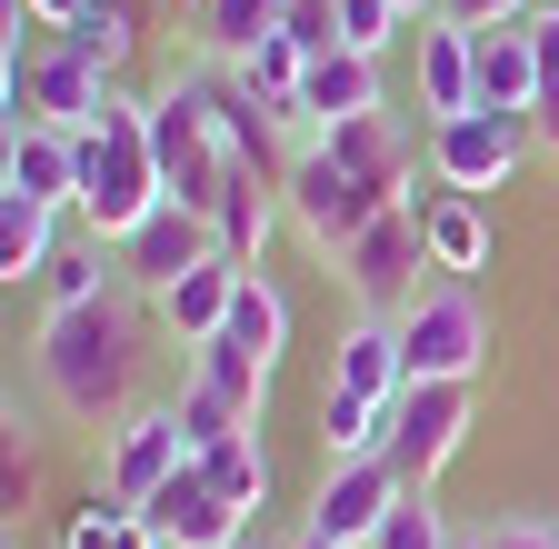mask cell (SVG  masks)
<instances>
[{
	"label": "cell",
	"instance_id": "cell-3",
	"mask_svg": "<svg viewBox=\"0 0 559 549\" xmlns=\"http://www.w3.org/2000/svg\"><path fill=\"white\" fill-rule=\"evenodd\" d=\"M280 211H290V230H300L320 260H340L380 211H400V190H380V180H360V170H340V160L310 141V151H290V170H280Z\"/></svg>",
	"mask_w": 559,
	"mask_h": 549
},
{
	"label": "cell",
	"instance_id": "cell-6",
	"mask_svg": "<svg viewBox=\"0 0 559 549\" xmlns=\"http://www.w3.org/2000/svg\"><path fill=\"white\" fill-rule=\"evenodd\" d=\"M400 350H409V380H479L489 370V320L469 300V281H430L409 310H400Z\"/></svg>",
	"mask_w": 559,
	"mask_h": 549
},
{
	"label": "cell",
	"instance_id": "cell-22",
	"mask_svg": "<svg viewBox=\"0 0 559 549\" xmlns=\"http://www.w3.org/2000/svg\"><path fill=\"white\" fill-rule=\"evenodd\" d=\"M221 339H240L260 370H280V350H290V300L270 290V270H240V300H230V330Z\"/></svg>",
	"mask_w": 559,
	"mask_h": 549
},
{
	"label": "cell",
	"instance_id": "cell-32",
	"mask_svg": "<svg viewBox=\"0 0 559 549\" xmlns=\"http://www.w3.org/2000/svg\"><path fill=\"white\" fill-rule=\"evenodd\" d=\"M370 549H460V529H450V520L430 510V490H409V500L390 510V529H380Z\"/></svg>",
	"mask_w": 559,
	"mask_h": 549
},
{
	"label": "cell",
	"instance_id": "cell-24",
	"mask_svg": "<svg viewBox=\"0 0 559 549\" xmlns=\"http://www.w3.org/2000/svg\"><path fill=\"white\" fill-rule=\"evenodd\" d=\"M280 11H290V0H200V50L210 60H250L280 31Z\"/></svg>",
	"mask_w": 559,
	"mask_h": 549
},
{
	"label": "cell",
	"instance_id": "cell-26",
	"mask_svg": "<svg viewBox=\"0 0 559 549\" xmlns=\"http://www.w3.org/2000/svg\"><path fill=\"white\" fill-rule=\"evenodd\" d=\"M200 469H210V490H221L240 520L270 500V450H260V430H240V440H221V450H200Z\"/></svg>",
	"mask_w": 559,
	"mask_h": 549
},
{
	"label": "cell",
	"instance_id": "cell-34",
	"mask_svg": "<svg viewBox=\"0 0 559 549\" xmlns=\"http://www.w3.org/2000/svg\"><path fill=\"white\" fill-rule=\"evenodd\" d=\"M280 31H290L310 60H320V50H340V11H330V0H290V11H280Z\"/></svg>",
	"mask_w": 559,
	"mask_h": 549
},
{
	"label": "cell",
	"instance_id": "cell-12",
	"mask_svg": "<svg viewBox=\"0 0 559 549\" xmlns=\"http://www.w3.org/2000/svg\"><path fill=\"white\" fill-rule=\"evenodd\" d=\"M210 250H221V230H210V211H180V200H160V211L151 220H140L110 260H120V281L140 290V300H160L170 281H180V270H200Z\"/></svg>",
	"mask_w": 559,
	"mask_h": 549
},
{
	"label": "cell",
	"instance_id": "cell-38",
	"mask_svg": "<svg viewBox=\"0 0 559 549\" xmlns=\"http://www.w3.org/2000/svg\"><path fill=\"white\" fill-rule=\"evenodd\" d=\"M400 21H440V0H400Z\"/></svg>",
	"mask_w": 559,
	"mask_h": 549
},
{
	"label": "cell",
	"instance_id": "cell-42",
	"mask_svg": "<svg viewBox=\"0 0 559 549\" xmlns=\"http://www.w3.org/2000/svg\"><path fill=\"white\" fill-rule=\"evenodd\" d=\"M190 11H200V0H190Z\"/></svg>",
	"mask_w": 559,
	"mask_h": 549
},
{
	"label": "cell",
	"instance_id": "cell-29",
	"mask_svg": "<svg viewBox=\"0 0 559 549\" xmlns=\"http://www.w3.org/2000/svg\"><path fill=\"white\" fill-rule=\"evenodd\" d=\"M110 290H120V270L100 260V240H70L50 260V310H81V300H110Z\"/></svg>",
	"mask_w": 559,
	"mask_h": 549
},
{
	"label": "cell",
	"instance_id": "cell-11",
	"mask_svg": "<svg viewBox=\"0 0 559 549\" xmlns=\"http://www.w3.org/2000/svg\"><path fill=\"white\" fill-rule=\"evenodd\" d=\"M170 469H190V430H180V409H130V420H110V450H100V490L110 500H151Z\"/></svg>",
	"mask_w": 559,
	"mask_h": 549
},
{
	"label": "cell",
	"instance_id": "cell-36",
	"mask_svg": "<svg viewBox=\"0 0 559 549\" xmlns=\"http://www.w3.org/2000/svg\"><path fill=\"white\" fill-rule=\"evenodd\" d=\"M479 549H559V539H549V520H489Z\"/></svg>",
	"mask_w": 559,
	"mask_h": 549
},
{
	"label": "cell",
	"instance_id": "cell-27",
	"mask_svg": "<svg viewBox=\"0 0 559 549\" xmlns=\"http://www.w3.org/2000/svg\"><path fill=\"white\" fill-rule=\"evenodd\" d=\"M60 549H170V539H160L151 520H140L130 500H110V490H100L91 510H70V529H60Z\"/></svg>",
	"mask_w": 559,
	"mask_h": 549
},
{
	"label": "cell",
	"instance_id": "cell-1",
	"mask_svg": "<svg viewBox=\"0 0 559 549\" xmlns=\"http://www.w3.org/2000/svg\"><path fill=\"white\" fill-rule=\"evenodd\" d=\"M130 380H140V300H130V281L110 300L50 310V330H40V390L70 409V420H130Z\"/></svg>",
	"mask_w": 559,
	"mask_h": 549
},
{
	"label": "cell",
	"instance_id": "cell-30",
	"mask_svg": "<svg viewBox=\"0 0 559 549\" xmlns=\"http://www.w3.org/2000/svg\"><path fill=\"white\" fill-rule=\"evenodd\" d=\"M530 40H539V100H530V130H539V151H559V0H549V11H530Z\"/></svg>",
	"mask_w": 559,
	"mask_h": 549
},
{
	"label": "cell",
	"instance_id": "cell-37",
	"mask_svg": "<svg viewBox=\"0 0 559 549\" xmlns=\"http://www.w3.org/2000/svg\"><path fill=\"white\" fill-rule=\"evenodd\" d=\"M11 11H31L40 31H70V21H81V11H91V0H11Z\"/></svg>",
	"mask_w": 559,
	"mask_h": 549
},
{
	"label": "cell",
	"instance_id": "cell-7",
	"mask_svg": "<svg viewBox=\"0 0 559 549\" xmlns=\"http://www.w3.org/2000/svg\"><path fill=\"white\" fill-rule=\"evenodd\" d=\"M340 281H349V300H360V310H380V320H400L419 290H430V281H419V270H430V240H419V211H409V200H400V211H380L360 240H349L340 260Z\"/></svg>",
	"mask_w": 559,
	"mask_h": 549
},
{
	"label": "cell",
	"instance_id": "cell-10",
	"mask_svg": "<svg viewBox=\"0 0 559 549\" xmlns=\"http://www.w3.org/2000/svg\"><path fill=\"white\" fill-rule=\"evenodd\" d=\"M360 110H390L380 100V60H360V50H320L310 60V81H300V100L290 110H270L280 120V141H320V130H340V120H360Z\"/></svg>",
	"mask_w": 559,
	"mask_h": 549
},
{
	"label": "cell",
	"instance_id": "cell-15",
	"mask_svg": "<svg viewBox=\"0 0 559 549\" xmlns=\"http://www.w3.org/2000/svg\"><path fill=\"white\" fill-rule=\"evenodd\" d=\"M409 211H419V240H430V270L440 281H469V270H489V200L469 190H409Z\"/></svg>",
	"mask_w": 559,
	"mask_h": 549
},
{
	"label": "cell",
	"instance_id": "cell-20",
	"mask_svg": "<svg viewBox=\"0 0 559 549\" xmlns=\"http://www.w3.org/2000/svg\"><path fill=\"white\" fill-rule=\"evenodd\" d=\"M60 220H70V211H50V200L0 190V281H50V260L70 250Z\"/></svg>",
	"mask_w": 559,
	"mask_h": 549
},
{
	"label": "cell",
	"instance_id": "cell-28",
	"mask_svg": "<svg viewBox=\"0 0 559 549\" xmlns=\"http://www.w3.org/2000/svg\"><path fill=\"white\" fill-rule=\"evenodd\" d=\"M50 40H60V50H81L91 71L120 81V60H130V0H91V11L70 21V31H50Z\"/></svg>",
	"mask_w": 559,
	"mask_h": 549
},
{
	"label": "cell",
	"instance_id": "cell-4",
	"mask_svg": "<svg viewBox=\"0 0 559 549\" xmlns=\"http://www.w3.org/2000/svg\"><path fill=\"white\" fill-rule=\"evenodd\" d=\"M151 151H160V180H170L180 211H221L230 151H221V130H210V91H200V71L170 81V91L151 100Z\"/></svg>",
	"mask_w": 559,
	"mask_h": 549
},
{
	"label": "cell",
	"instance_id": "cell-25",
	"mask_svg": "<svg viewBox=\"0 0 559 549\" xmlns=\"http://www.w3.org/2000/svg\"><path fill=\"white\" fill-rule=\"evenodd\" d=\"M320 450H330V460L390 450V409H380V399H349V390H320Z\"/></svg>",
	"mask_w": 559,
	"mask_h": 549
},
{
	"label": "cell",
	"instance_id": "cell-39",
	"mask_svg": "<svg viewBox=\"0 0 559 549\" xmlns=\"http://www.w3.org/2000/svg\"><path fill=\"white\" fill-rule=\"evenodd\" d=\"M290 549H340V539H320V529H300V539H290Z\"/></svg>",
	"mask_w": 559,
	"mask_h": 549
},
{
	"label": "cell",
	"instance_id": "cell-35",
	"mask_svg": "<svg viewBox=\"0 0 559 549\" xmlns=\"http://www.w3.org/2000/svg\"><path fill=\"white\" fill-rule=\"evenodd\" d=\"M440 21H460V31H500V21H530V0H440Z\"/></svg>",
	"mask_w": 559,
	"mask_h": 549
},
{
	"label": "cell",
	"instance_id": "cell-14",
	"mask_svg": "<svg viewBox=\"0 0 559 549\" xmlns=\"http://www.w3.org/2000/svg\"><path fill=\"white\" fill-rule=\"evenodd\" d=\"M240 270H250V260L210 250L200 270H180V281H170V290L151 300V320H160V330L180 339V350H200V339H221V330H230V300H240Z\"/></svg>",
	"mask_w": 559,
	"mask_h": 549
},
{
	"label": "cell",
	"instance_id": "cell-21",
	"mask_svg": "<svg viewBox=\"0 0 559 549\" xmlns=\"http://www.w3.org/2000/svg\"><path fill=\"white\" fill-rule=\"evenodd\" d=\"M280 220H290V211L260 190V170H230V180H221V211H210V230H221V250H230V260H250V270H260V250H270V230H280Z\"/></svg>",
	"mask_w": 559,
	"mask_h": 549
},
{
	"label": "cell",
	"instance_id": "cell-41",
	"mask_svg": "<svg viewBox=\"0 0 559 549\" xmlns=\"http://www.w3.org/2000/svg\"><path fill=\"white\" fill-rule=\"evenodd\" d=\"M240 549H260V539H240Z\"/></svg>",
	"mask_w": 559,
	"mask_h": 549
},
{
	"label": "cell",
	"instance_id": "cell-40",
	"mask_svg": "<svg viewBox=\"0 0 559 549\" xmlns=\"http://www.w3.org/2000/svg\"><path fill=\"white\" fill-rule=\"evenodd\" d=\"M549 539H559V520H549Z\"/></svg>",
	"mask_w": 559,
	"mask_h": 549
},
{
	"label": "cell",
	"instance_id": "cell-13",
	"mask_svg": "<svg viewBox=\"0 0 559 549\" xmlns=\"http://www.w3.org/2000/svg\"><path fill=\"white\" fill-rule=\"evenodd\" d=\"M140 520H151L170 549H240V539H250V520H240L221 490H210V469H200V460H190V469H170L160 490L140 500Z\"/></svg>",
	"mask_w": 559,
	"mask_h": 549
},
{
	"label": "cell",
	"instance_id": "cell-23",
	"mask_svg": "<svg viewBox=\"0 0 559 549\" xmlns=\"http://www.w3.org/2000/svg\"><path fill=\"white\" fill-rule=\"evenodd\" d=\"M190 380H200V390H221L240 420L260 430V409H270V370L240 350V339H200V350H190Z\"/></svg>",
	"mask_w": 559,
	"mask_h": 549
},
{
	"label": "cell",
	"instance_id": "cell-9",
	"mask_svg": "<svg viewBox=\"0 0 559 549\" xmlns=\"http://www.w3.org/2000/svg\"><path fill=\"white\" fill-rule=\"evenodd\" d=\"M409 500V479L390 469V450H370V460H330V479H320V500H310V529L320 539H340V549H370L380 529H390V510Z\"/></svg>",
	"mask_w": 559,
	"mask_h": 549
},
{
	"label": "cell",
	"instance_id": "cell-5",
	"mask_svg": "<svg viewBox=\"0 0 559 549\" xmlns=\"http://www.w3.org/2000/svg\"><path fill=\"white\" fill-rule=\"evenodd\" d=\"M469 409H479V380H409L390 399V469L409 479V490H430V479L460 460Z\"/></svg>",
	"mask_w": 559,
	"mask_h": 549
},
{
	"label": "cell",
	"instance_id": "cell-31",
	"mask_svg": "<svg viewBox=\"0 0 559 549\" xmlns=\"http://www.w3.org/2000/svg\"><path fill=\"white\" fill-rule=\"evenodd\" d=\"M170 409H180V430H190V460H200V450H221V440H240V430H250V420H240V409H230L221 390H200V380H190V390H180Z\"/></svg>",
	"mask_w": 559,
	"mask_h": 549
},
{
	"label": "cell",
	"instance_id": "cell-16",
	"mask_svg": "<svg viewBox=\"0 0 559 549\" xmlns=\"http://www.w3.org/2000/svg\"><path fill=\"white\" fill-rule=\"evenodd\" d=\"M330 390H349V399H400L409 390V350H400V320H380V310H360L340 330V350H330Z\"/></svg>",
	"mask_w": 559,
	"mask_h": 549
},
{
	"label": "cell",
	"instance_id": "cell-17",
	"mask_svg": "<svg viewBox=\"0 0 559 549\" xmlns=\"http://www.w3.org/2000/svg\"><path fill=\"white\" fill-rule=\"evenodd\" d=\"M0 190H21V200H50V211H81V130H11V170H0Z\"/></svg>",
	"mask_w": 559,
	"mask_h": 549
},
{
	"label": "cell",
	"instance_id": "cell-18",
	"mask_svg": "<svg viewBox=\"0 0 559 549\" xmlns=\"http://www.w3.org/2000/svg\"><path fill=\"white\" fill-rule=\"evenodd\" d=\"M419 110L430 120L479 110V50H469L460 21H419Z\"/></svg>",
	"mask_w": 559,
	"mask_h": 549
},
{
	"label": "cell",
	"instance_id": "cell-2",
	"mask_svg": "<svg viewBox=\"0 0 559 549\" xmlns=\"http://www.w3.org/2000/svg\"><path fill=\"white\" fill-rule=\"evenodd\" d=\"M160 200H170V180H160V151H151V100L110 91L100 130H81V211L70 220H81L100 250H120Z\"/></svg>",
	"mask_w": 559,
	"mask_h": 549
},
{
	"label": "cell",
	"instance_id": "cell-8",
	"mask_svg": "<svg viewBox=\"0 0 559 549\" xmlns=\"http://www.w3.org/2000/svg\"><path fill=\"white\" fill-rule=\"evenodd\" d=\"M539 151V130L530 120H510V110H460V120H430V180L440 190H469V200H489L520 160Z\"/></svg>",
	"mask_w": 559,
	"mask_h": 549
},
{
	"label": "cell",
	"instance_id": "cell-33",
	"mask_svg": "<svg viewBox=\"0 0 559 549\" xmlns=\"http://www.w3.org/2000/svg\"><path fill=\"white\" fill-rule=\"evenodd\" d=\"M330 11H340V50H360V60L400 40V0H330Z\"/></svg>",
	"mask_w": 559,
	"mask_h": 549
},
{
	"label": "cell",
	"instance_id": "cell-19",
	"mask_svg": "<svg viewBox=\"0 0 559 549\" xmlns=\"http://www.w3.org/2000/svg\"><path fill=\"white\" fill-rule=\"evenodd\" d=\"M469 50H479V110H510V120H530V100H539V40H530V21L469 31Z\"/></svg>",
	"mask_w": 559,
	"mask_h": 549
}]
</instances>
